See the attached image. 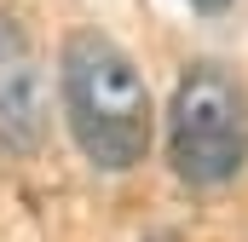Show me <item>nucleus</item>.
<instances>
[{
    "label": "nucleus",
    "instance_id": "nucleus-1",
    "mask_svg": "<svg viewBox=\"0 0 248 242\" xmlns=\"http://www.w3.org/2000/svg\"><path fill=\"white\" fill-rule=\"evenodd\" d=\"M63 81V116L81 144V156L98 173H127L144 162L156 110H150V87L139 75V63L98 29H75L63 41L58 58Z\"/></svg>",
    "mask_w": 248,
    "mask_h": 242
},
{
    "label": "nucleus",
    "instance_id": "nucleus-2",
    "mask_svg": "<svg viewBox=\"0 0 248 242\" xmlns=\"http://www.w3.org/2000/svg\"><path fill=\"white\" fill-rule=\"evenodd\" d=\"M168 156H173V173L185 184H225L243 173L248 98L225 69L196 63L179 75L173 104H168Z\"/></svg>",
    "mask_w": 248,
    "mask_h": 242
},
{
    "label": "nucleus",
    "instance_id": "nucleus-3",
    "mask_svg": "<svg viewBox=\"0 0 248 242\" xmlns=\"http://www.w3.org/2000/svg\"><path fill=\"white\" fill-rule=\"evenodd\" d=\"M46 138V75L23 23L0 6V150L29 156Z\"/></svg>",
    "mask_w": 248,
    "mask_h": 242
},
{
    "label": "nucleus",
    "instance_id": "nucleus-4",
    "mask_svg": "<svg viewBox=\"0 0 248 242\" xmlns=\"http://www.w3.org/2000/svg\"><path fill=\"white\" fill-rule=\"evenodd\" d=\"M190 6H196V12H225L231 0H190Z\"/></svg>",
    "mask_w": 248,
    "mask_h": 242
}]
</instances>
